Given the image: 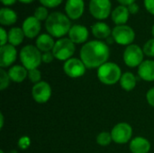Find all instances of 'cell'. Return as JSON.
I'll use <instances>...</instances> for the list:
<instances>
[{
  "label": "cell",
  "instance_id": "obj_1",
  "mask_svg": "<svg viewBox=\"0 0 154 153\" xmlns=\"http://www.w3.org/2000/svg\"><path fill=\"white\" fill-rule=\"evenodd\" d=\"M109 56V47L102 41H88L80 50V60L87 69H98L107 62Z\"/></svg>",
  "mask_w": 154,
  "mask_h": 153
},
{
  "label": "cell",
  "instance_id": "obj_2",
  "mask_svg": "<svg viewBox=\"0 0 154 153\" xmlns=\"http://www.w3.org/2000/svg\"><path fill=\"white\" fill-rule=\"evenodd\" d=\"M45 28L52 37L61 38L69 33L71 28L70 19L60 12H53L45 21Z\"/></svg>",
  "mask_w": 154,
  "mask_h": 153
},
{
  "label": "cell",
  "instance_id": "obj_3",
  "mask_svg": "<svg viewBox=\"0 0 154 153\" xmlns=\"http://www.w3.org/2000/svg\"><path fill=\"white\" fill-rule=\"evenodd\" d=\"M97 78L105 85H115L120 81L122 71L120 67L114 62H106L97 69Z\"/></svg>",
  "mask_w": 154,
  "mask_h": 153
},
{
  "label": "cell",
  "instance_id": "obj_4",
  "mask_svg": "<svg viewBox=\"0 0 154 153\" xmlns=\"http://www.w3.org/2000/svg\"><path fill=\"white\" fill-rule=\"evenodd\" d=\"M20 60L27 70L38 69L42 62V51L33 45H26L20 51Z\"/></svg>",
  "mask_w": 154,
  "mask_h": 153
},
{
  "label": "cell",
  "instance_id": "obj_5",
  "mask_svg": "<svg viewBox=\"0 0 154 153\" xmlns=\"http://www.w3.org/2000/svg\"><path fill=\"white\" fill-rule=\"evenodd\" d=\"M75 50V43L69 38H60L57 41H55L52 53L55 59L62 61H67L68 60L72 58Z\"/></svg>",
  "mask_w": 154,
  "mask_h": 153
},
{
  "label": "cell",
  "instance_id": "obj_6",
  "mask_svg": "<svg viewBox=\"0 0 154 153\" xmlns=\"http://www.w3.org/2000/svg\"><path fill=\"white\" fill-rule=\"evenodd\" d=\"M112 37L117 44L129 46L135 39V32L129 25H116L112 30Z\"/></svg>",
  "mask_w": 154,
  "mask_h": 153
},
{
  "label": "cell",
  "instance_id": "obj_7",
  "mask_svg": "<svg viewBox=\"0 0 154 153\" xmlns=\"http://www.w3.org/2000/svg\"><path fill=\"white\" fill-rule=\"evenodd\" d=\"M143 50L139 45L131 44L125 48L123 58L127 67L136 68L143 62Z\"/></svg>",
  "mask_w": 154,
  "mask_h": 153
},
{
  "label": "cell",
  "instance_id": "obj_8",
  "mask_svg": "<svg viewBox=\"0 0 154 153\" xmlns=\"http://www.w3.org/2000/svg\"><path fill=\"white\" fill-rule=\"evenodd\" d=\"M88 7L89 12L94 18L105 20L111 13L112 4L110 0H90Z\"/></svg>",
  "mask_w": 154,
  "mask_h": 153
},
{
  "label": "cell",
  "instance_id": "obj_9",
  "mask_svg": "<svg viewBox=\"0 0 154 153\" xmlns=\"http://www.w3.org/2000/svg\"><path fill=\"white\" fill-rule=\"evenodd\" d=\"M110 133L114 142L125 144L130 142L133 135V128L127 123H119L113 127Z\"/></svg>",
  "mask_w": 154,
  "mask_h": 153
},
{
  "label": "cell",
  "instance_id": "obj_10",
  "mask_svg": "<svg viewBox=\"0 0 154 153\" xmlns=\"http://www.w3.org/2000/svg\"><path fill=\"white\" fill-rule=\"evenodd\" d=\"M86 66L83 61L78 58H71L64 62L63 71L64 73L72 78L82 77L86 72Z\"/></svg>",
  "mask_w": 154,
  "mask_h": 153
},
{
  "label": "cell",
  "instance_id": "obj_11",
  "mask_svg": "<svg viewBox=\"0 0 154 153\" xmlns=\"http://www.w3.org/2000/svg\"><path fill=\"white\" fill-rule=\"evenodd\" d=\"M51 92V85L46 81H41L33 85L32 89V96L36 103L45 104L50 100Z\"/></svg>",
  "mask_w": 154,
  "mask_h": 153
},
{
  "label": "cell",
  "instance_id": "obj_12",
  "mask_svg": "<svg viewBox=\"0 0 154 153\" xmlns=\"http://www.w3.org/2000/svg\"><path fill=\"white\" fill-rule=\"evenodd\" d=\"M17 57V50L14 46L5 44L0 48V67L5 69L13 65Z\"/></svg>",
  "mask_w": 154,
  "mask_h": 153
},
{
  "label": "cell",
  "instance_id": "obj_13",
  "mask_svg": "<svg viewBox=\"0 0 154 153\" xmlns=\"http://www.w3.org/2000/svg\"><path fill=\"white\" fill-rule=\"evenodd\" d=\"M85 9L84 0H67L65 4V12L71 20H77L82 16Z\"/></svg>",
  "mask_w": 154,
  "mask_h": 153
},
{
  "label": "cell",
  "instance_id": "obj_14",
  "mask_svg": "<svg viewBox=\"0 0 154 153\" xmlns=\"http://www.w3.org/2000/svg\"><path fill=\"white\" fill-rule=\"evenodd\" d=\"M41 22L36 19L34 16H29L27 17L22 25V29L23 31V33L25 35V37L29 38V39H33L36 36H38V34L41 32Z\"/></svg>",
  "mask_w": 154,
  "mask_h": 153
},
{
  "label": "cell",
  "instance_id": "obj_15",
  "mask_svg": "<svg viewBox=\"0 0 154 153\" xmlns=\"http://www.w3.org/2000/svg\"><path fill=\"white\" fill-rule=\"evenodd\" d=\"M68 34H69V38L75 44H80V43L86 42L89 35L88 30L87 29V27L81 24L72 25Z\"/></svg>",
  "mask_w": 154,
  "mask_h": 153
},
{
  "label": "cell",
  "instance_id": "obj_16",
  "mask_svg": "<svg viewBox=\"0 0 154 153\" xmlns=\"http://www.w3.org/2000/svg\"><path fill=\"white\" fill-rule=\"evenodd\" d=\"M129 149L132 153H149L151 142L144 137L137 136L131 140Z\"/></svg>",
  "mask_w": 154,
  "mask_h": 153
},
{
  "label": "cell",
  "instance_id": "obj_17",
  "mask_svg": "<svg viewBox=\"0 0 154 153\" xmlns=\"http://www.w3.org/2000/svg\"><path fill=\"white\" fill-rule=\"evenodd\" d=\"M138 75L144 81H154V60H143V62L138 67Z\"/></svg>",
  "mask_w": 154,
  "mask_h": 153
},
{
  "label": "cell",
  "instance_id": "obj_18",
  "mask_svg": "<svg viewBox=\"0 0 154 153\" xmlns=\"http://www.w3.org/2000/svg\"><path fill=\"white\" fill-rule=\"evenodd\" d=\"M129 10L125 5H118L116 6L111 14L112 20L116 25H124L127 23L129 18Z\"/></svg>",
  "mask_w": 154,
  "mask_h": 153
},
{
  "label": "cell",
  "instance_id": "obj_19",
  "mask_svg": "<svg viewBox=\"0 0 154 153\" xmlns=\"http://www.w3.org/2000/svg\"><path fill=\"white\" fill-rule=\"evenodd\" d=\"M36 47L42 52H47V51H52L55 41L52 38L51 35L49 33H42L39 35L35 41Z\"/></svg>",
  "mask_w": 154,
  "mask_h": 153
},
{
  "label": "cell",
  "instance_id": "obj_20",
  "mask_svg": "<svg viewBox=\"0 0 154 153\" xmlns=\"http://www.w3.org/2000/svg\"><path fill=\"white\" fill-rule=\"evenodd\" d=\"M91 31L93 35L97 39H107L112 35V30L110 29L109 25L104 22H97L94 23L91 27Z\"/></svg>",
  "mask_w": 154,
  "mask_h": 153
},
{
  "label": "cell",
  "instance_id": "obj_21",
  "mask_svg": "<svg viewBox=\"0 0 154 153\" xmlns=\"http://www.w3.org/2000/svg\"><path fill=\"white\" fill-rule=\"evenodd\" d=\"M8 75L11 81L15 83H22L28 77V70L23 66L14 65L9 69Z\"/></svg>",
  "mask_w": 154,
  "mask_h": 153
},
{
  "label": "cell",
  "instance_id": "obj_22",
  "mask_svg": "<svg viewBox=\"0 0 154 153\" xmlns=\"http://www.w3.org/2000/svg\"><path fill=\"white\" fill-rule=\"evenodd\" d=\"M16 21L17 14L14 10L8 7H2L0 9V23L2 25H13Z\"/></svg>",
  "mask_w": 154,
  "mask_h": 153
},
{
  "label": "cell",
  "instance_id": "obj_23",
  "mask_svg": "<svg viewBox=\"0 0 154 153\" xmlns=\"http://www.w3.org/2000/svg\"><path fill=\"white\" fill-rule=\"evenodd\" d=\"M119 83H120L121 87L124 90H125V91H132L136 87L137 79H136V77L132 72L126 71V72H125L122 75Z\"/></svg>",
  "mask_w": 154,
  "mask_h": 153
},
{
  "label": "cell",
  "instance_id": "obj_24",
  "mask_svg": "<svg viewBox=\"0 0 154 153\" xmlns=\"http://www.w3.org/2000/svg\"><path fill=\"white\" fill-rule=\"evenodd\" d=\"M25 37L23 31L20 27H13L8 32V42L13 46H18L23 41Z\"/></svg>",
  "mask_w": 154,
  "mask_h": 153
},
{
  "label": "cell",
  "instance_id": "obj_25",
  "mask_svg": "<svg viewBox=\"0 0 154 153\" xmlns=\"http://www.w3.org/2000/svg\"><path fill=\"white\" fill-rule=\"evenodd\" d=\"M112 142H113V139H112L110 133L102 132L97 136V143L100 146H103V147L108 146Z\"/></svg>",
  "mask_w": 154,
  "mask_h": 153
},
{
  "label": "cell",
  "instance_id": "obj_26",
  "mask_svg": "<svg viewBox=\"0 0 154 153\" xmlns=\"http://www.w3.org/2000/svg\"><path fill=\"white\" fill-rule=\"evenodd\" d=\"M49 13H48V10H47V7L42 5V6H39L37 7L35 10H34V14L33 16L38 19L40 22L41 21H46L47 18L49 17Z\"/></svg>",
  "mask_w": 154,
  "mask_h": 153
},
{
  "label": "cell",
  "instance_id": "obj_27",
  "mask_svg": "<svg viewBox=\"0 0 154 153\" xmlns=\"http://www.w3.org/2000/svg\"><path fill=\"white\" fill-rule=\"evenodd\" d=\"M10 78L8 72H6L4 69H0V90H5L8 87L10 84Z\"/></svg>",
  "mask_w": 154,
  "mask_h": 153
},
{
  "label": "cell",
  "instance_id": "obj_28",
  "mask_svg": "<svg viewBox=\"0 0 154 153\" xmlns=\"http://www.w3.org/2000/svg\"><path fill=\"white\" fill-rule=\"evenodd\" d=\"M143 50L144 55L148 57H154V38L150 39L145 42L143 47Z\"/></svg>",
  "mask_w": 154,
  "mask_h": 153
},
{
  "label": "cell",
  "instance_id": "obj_29",
  "mask_svg": "<svg viewBox=\"0 0 154 153\" xmlns=\"http://www.w3.org/2000/svg\"><path fill=\"white\" fill-rule=\"evenodd\" d=\"M28 78L33 84H37L42 81V73L38 69L28 70Z\"/></svg>",
  "mask_w": 154,
  "mask_h": 153
},
{
  "label": "cell",
  "instance_id": "obj_30",
  "mask_svg": "<svg viewBox=\"0 0 154 153\" xmlns=\"http://www.w3.org/2000/svg\"><path fill=\"white\" fill-rule=\"evenodd\" d=\"M17 145H18V148L20 150H23V151L27 150L30 147V145H31V139H30V137L29 136H22L18 140Z\"/></svg>",
  "mask_w": 154,
  "mask_h": 153
},
{
  "label": "cell",
  "instance_id": "obj_31",
  "mask_svg": "<svg viewBox=\"0 0 154 153\" xmlns=\"http://www.w3.org/2000/svg\"><path fill=\"white\" fill-rule=\"evenodd\" d=\"M40 3L45 6V7H48V8H54V7H57L59 6L63 0H39Z\"/></svg>",
  "mask_w": 154,
  "mask_h": 153
},
{
  "label": "cell",
  "instance_id": "obj_32",
  "mask_svg": "<svg viewBox=\"0 0 154 153\" xmlns=\"http://www.w3.org/2000/svg\"><path fill=\"white\" fill-rule=\"evenodd\" d=\"M54 59H55V57H54L52 51H47V52H43L42 53V62H44L46 64L52 62Z\"/></svg>",
  "mask_w": 154,
  "mask_h": 153
},
{
  "label": "cell",
  "instance_id": "obj_33",
  "mask_svg": "<svg viewBox=\"0 0 154 153\" xmlns=\"http://www.w3.org/2000/svg\"><path fill=\"white\" fill-rule=\"evenodd\" d=\"M146 99L148 104L154 107V87H152L151 89L148 90L147 94H146Z\"/></svg>",
  "mask_w": 154,
  "mask_h": 153
},
{
  "label": "cell",
  "instance_id": "obj_34",
  "mask_svg": "<svg viewBox=\"0 0 154 153\" xmlns=\"http://www.w3.org/2000/svg\"><path fill=\"white\" fill-rule=\"evenodd\" d=\"M0 36H1V46H4V45L7 44L8 33L6 32V31L3 27L0 28Z\"/></svg>",
  "mask_w": 154,
  "mask_h": 153
},
{
  "label": "cell",
  "instance_id": "obj_35",
  "mask_svg": "<svg viewBox=\"0 0 154 153\" xmlns=\"http://www.w3.org/2000/svg\"><path fill=\"white\" fill-rule=\"evenodd\" d=\"M144 6L150 14L154 15V0H144Z\"/></svg>",
  "mask_w": 154,
  "mask_h": 153
},
{
  "label": "cell",
  "instance_id": "obj_36",
  "mask_svg": "<svg viewBox=\"0 0 154 153\" xmlns=\"http://www.w3.org/2000/svg\"><path fill=\"white\" fill-rule=\"evenodd\" d=\"M128 10H129V13L132 14H135L139 12V5L136 4V3H134L130 5L127 6Z\"/></svg>",
  "mask_w": 154,
  "mask_h": 153
},
{
  "label": "cell",
  "instance_id": "obj_37",
  "mask_svg": "<svg viewBox=\"0 0 154 153\" xmlns=\"http://www.w3.org/2000/svg\"><path fill=\"white\" fill-rule=\"evenodd\" d=\"M135 1H136V0H117V2H118L120 5H125V6H128V5H132V4L135 3Z\"/></svg>",
  "mask_w": 154,
  "mask_h": 153
},
{
  "label": "cell",
  "instance_id": "obj_38",
  "mask_svg": "<svg viewBox=\"0 0 154 153\" xmlns=\"http://www.w3.org/2000/svg\"><path fill=\"white\" fill-rule=\"evenodd\" d=\"M0 1H1V3H2L4 5H5V6L13 5L16 2V0H0Z\"/></svg>",
  "mask_w": 154,
  "mask_h": 153
},
{
  "label": "cell",
  "instance_id": "obj_39",
  "mask_svg": "<svg viewBox=\"0 0 154 153\" xmlns=\"http://www.w3.org/2000/svg\"><path fill=\"white\" fill-rule=\"evenodd\" d=\"M4 127V115L0 114V129H3Z\"/></svg>",
  "mask_w": 154,
  "mask_h": 153
},
{
  "label": "cell",
  "instance_id": "obj_40",
  "mask_svg": "<svg viewBox=\"0 0 154 153\" xmlns=\"http://www.w3.org/2000/svg\"><path fill=\"white\" fill-rule=\"evenodd\" d=\"M18 1H20L21 3H23V4H30V3L33 2L34 0H18Z\"/></svg>",
  "mask_w": 154,
  "mask_h": 153
},
{
  "label": "cell",
  "instance_id": "obj_41",
  "mask_svg": "<svg viewBox=\"0 0 154 153\" xmlns=\"http://www.w3.org/2000/svg\"><path fill=\"white\" fill-rule=\"evenodd\" d=\"M8 153H18V152H17V151H15V150H12V151H10Z\"/></svg>",
  "mask_w": 154,
  "mask_h": 153
},
{
  "label": "cell",
  "instance_id": "obj_42",
  "mask_svg": "<svg viewBox=\"0 0 154 153\" xmlns=\"http://www.w3.org/2000/svg\"><path fill=\"white\" fill-rule=\"evenodd\" d=\"M152 36L154 37V24L153 26H152Z\"/></svg>",
  "mask_w": 154,
  "mask_h": 153
},
{
  "label": "cell",
  "instance_id": "obj_43",
  "mask_svg": "<svg viewBox=\"0 0 154 153\" xmlns=\"http://www.w3.org/2000/svg\"><path fill=\"white\" fill-rule=\"evenodd\" d=\"M0 153H5V151H4L3 150H1V151H0Z\"/></svg>",
  "mask_w": 154,
  "mask_h": 153
}]
</instances>
